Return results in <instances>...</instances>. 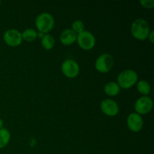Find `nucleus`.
Masks as SVG:
<instances>
[{
    "label": "nucleus",
    "mask_w": 154,
    "mask_h": 154,
    "mask_svg": "<svg viewBox=\"0 0 154 154\" xmlns=\"http://www.w3.org/2000/svg\"><path fill=\"white\" fill-rule=\"evenodd\" d=\"M150 32V26L143 18H137L131 25V33L137 40L144 41L148 38Z\"/></svg>",
    "instance_id": "nucleus-1"
},
{
    "label": "nucleus",
    "mask_w": 154,
    "mask_h": 154,
    "mask_svg": "<svg viewBox=\"0 0 154 154\" xmlns=\"http://www.w3.org/2000/svg\"><path fill=\"white\" fill-rule=\"evenodd\" d=\"M55 20L52 15L48 12H42L35 19V26L38 32L48 34L53 29Z\"/></svg>",
    "instance_id": "nucleus-2"
},
{
    "label": "nucleus",
    "mask_w": 154,
    "mask_h": 154,
    "mask_svg": "<svg viewBox=\"0 0 154 154\" xmlns=\"http://www.w3.org/2000/svg\"><path fill=\"white\" fill-rule=\"evenodd\" d=\"M138 75L132 69H126L120 72L117 76V84L120 88L126 90L135 85L138 81Z\"/></svg>",
    "instance_id": "nucleus-3"
},
{
    "label": "nucleus",
    "mask_w": 154,
    "mask_h": 154,
    "mask_svg": "<svg viewBox=\"0 0 154 154\" xmlns=\"http://www.w3.org/2000/svg\"><path fill=\"white\" fill-rule=\"evenodd\" d=\"M76 42L81 49L84 51H90L96 45V38L92 32L84 30L77 35Z\"/></svg>",
    "instance_id": "nucleus-4"
},
{
    "label": "nucleus",
    "mask_w": 154,
    "mask_h": 154,
    "mask_svg": "<svg viewBox=\"0 0 154 154\" xmlns=\"http://www.w3.org/2000/svg\"><path fill=\"white\" fill-rule=\"evenodd\" d=\"M114 66V58L109 54L99 56L95 62V68L100 73H108Z\"/></svg>",
    "instance_id": "nucleus-5"
},
{
    "label": "nucleus",
    "mask_w": 154,
    "mask_h": 154,
    "mask_svg": "<svg viewBox=\"0 0 154 154\" xmlns=\"http://www.w3.org/2000/svg\"><path fill=\"white\" fill-rule=\"evenodd\" d=\"M153 107V102L149 96H142L136 101L135 104V113L139 115H145L151 111Z\"/></svg>",
    "instance_id": "nucleus-6"
},
{
    "label": "nucleus",
    "mask_w": 154,
    "mask_h": 154,
    "mask_svg": "<svg viewBox=\"0 0 154 154\" xmlns=\"http://www.w3.org/2000/svg\"><path fill=\"white\" fill-rule=\"evenodd\" d=\"M61 70L66 78H75L79 75L80 67L76 61L69 59L63 62L61 66Z\"/></svg>",
    "instance_id": "nucleus-7"
},
{
    "label": "nucleus",
    "mask_w": 154,
    "mask_h": 154,
    "mask_svg": "<svg viewBox=\"0 0 154 154\" xmlns=\"http://www.w3.org/2000/svg\"><path fill=\"white\" fill-rule=\"evenodd\" d=\"M3 39L6 45L10 47H17L22 43V35L21 32L15 29H10L5 32Z\"/></svg>",
    "instance_id": "nucleus-8"
},
{
    "label": "nucleus",
    "mask_w": 154,
    "mask_h": 154,
    "mask_svg": "<svg viewBox=\"0 0 154 154\" xmlns=\"http://www.w3.org/2000/svg\"><path fill=\"white\" fill-rule=\"evenodd\" d=\"M102 113L108 117H115L120 111V108L117 102L111 99H104L100 105Z\"/></svg>",
    "instance_id": "nucleus-9"
},
{
    "label": "nucleus",
    "mask_w": 154,
    "mask_h": 154,
    "mask_svg": "<svg viewBox=\"0 0 154 154\" xmlns=\"http://www.w3.org/2000/svg\"><path fill=\"white\" fill-rule=\"evenodd\" d=\"M127 126L130 131L138 132L142 129L144 126V120L142 117L137 113H131L127 117Z\"/></svg>",
    "instance_id": "nucleus-10"
},
{
    "label": "nucleus",
    "mask_w": 154,
    "mask_h": 154,
    "mask_svg": "<svg viewBox=\"0 0 154 154\" xmlns=\"http://www.w3.org/2000/svg\"><path fill=\"white\" fill-rule=\"evenodd\" d=\"M78 35L72 29H66L62 32L60 36V40L63 45L69 46L72 45L76 42Z\"/></svg>",
    "instance_id": "nucleus-11"
},
{
    "label": "nucleus",
    "mask_w": 154,
    "mask_h": 154,
    "mask_svg": "<svg viewBox=\"0 0 154 154\" xmlns=\"http://www.w3.org/2000/svg\"><path fill=\"white\" fill-rule=\"evenodd\" d=\"M104 91L108 96H116L120 93V87L116 82H108L104 87Z\"/></svg>",
    "instance_id": "nucleus-12"
},
{
    "label": "nucleus",
    "mask_w": 154,
    "mask_h": 154,
    "mask_svg": "<svg viewBox=\"0 0 154 154\" xmlns=\"http://www.w3.org/2000/svg\"><path fill=\"white\" fill-rule=\"evenodd\" d=\"M42 45L45 50L47 51H50V50L53 49L55 46V38L54 36L51 35V34H45V35L42 37Z\"/></svg>",
    "instance_id": "nucleus-13"
},
{
    "label": "nucleus",
    "mask_w": 154,
    "mask_h": 154,
    "mask_svg": "<svg viewBox=\"0 0 154 154\" xmlns=\"http://www.w3.org/2000/svg\"><path fill=\"white\" fill-rule=\"evenodd\" d=\"M23 40L27 42H32L38 38V32L35 29L32 28L26 29L22 33Z\"/></svg>",
    "instance_id": "nucleus-14"
},
{
    "label": "nucleus",
    "mask_w": 154,
    "mask_h": 154,
    "mask_svg": "<svg viewBox=\"0 0 154 154\" xmlns=\"http://www.w3.org/2000/svg\"><path fill=\"white\" fill-rule=\"evenodd\" d=\"M11 139V133L5 128L0 129V149H2L8 145Z\"/></svg>",
    "instance_id": "nucleus-15"
},
{
    "label": "nucleus",
    "mask_w": 154,
    "mask_h": 154,
    "mask_svg": "<svg viewBox=\"0 0 154 154\" xmlns=\"http://www.w3.org/2000/svg\"><path fill=\"white\" fill-rule=\"evenodd\" d=\"M137 90L141 95L144 96H147L151 91V87L147 81L142 80L137 83Z\"/></svg>",
    "instance_id": "nucleus-16"
},
{
    "label": "nucleus",
    "mask_w": 154,
    "mask_h": 154,
    "mask_svg": "<svg viewBox=\"0 0 154 154\" xmlns=\"http://www.w3.org/2000/svg\"><path fill=\"white\" fill-rule=\"evenodd\" d=\"M72 29L73 30L77 35H78L85 30V25H84V22H83L82 20H75L72 23Z\"/></svg>",
    "instance_id": "nucleus-17"
},
{
    "label": "nucleus",
    "mask_w": 154,
    "mask_h": 154,
    "mask_svg": "<svg viewBox=\"0 0 154 154\" xmlns=\"http://www.w3.org/2000/svg\"><path fill=\"white\" fill-rule=\"evenodd\" d=\"M139 2L145 8L150 9L154 7V0H140Z\"/></svg>",
    "instance_id": "nucleus-18"
},
{
    "label": "nucleus",
    "mask_w": 154,
    "mask_h": 154,
    "mask_svg": "<svg viewBox=\"0 0 154 154\" xmlns=\"http://www.w3.org/2000/svg\"><path fill=\"white\" fill-rule=\"evenodd\" d=\"M147 38L149 39V41H150L151 43H153L154 42V32L152 30V31L150 32V33H149L148 35V38Z\"/></svg>",
    "instance_id": "nucleus-19"
},
{
    "label": "nucleus",
    "mask_w": 154,
    "mask_h": 154,
    "mask_svg": "<svg viewBox=\"0 0 154 154\" xmlns=\"http://www.w3.org/2000/svg\"><path fill=\"white\" fill-rule=\"evenodd\" d=\"M45 35V34L44 33H42V32H38V38H42V37Z\"/></svg>",
    "instance_id": "nucleus-20"
},
{
    "label": "nucleus",
    "mask_w": 154,
    "mask_h": 154,
    "mask_svg": "<svg viewBox=\"0 0 154 154\" xmlns=\"http://www.w3.org/2000/svg\"><path fill=\"white\" fill-rule=\"evenodd\" d=\"M3 124H4V123H3V120L0 118V129H1L2 128H3Z\"/></svg>",
    "instance_id": "nucleus-21"
},
{
    "label": "nucleus",
    "mask_w": 154,
    "mask_h": 154,
    "mask_svg": "<svg viewBox=\"0 0 154 154\" xmlns=\"http://www.w3.org/2000/svg\"><path fill=\"white\" fill-rule=\"evenodd\" d=\"M0 5H1V1H0Z\"/></svg>",
    "instance_id": "nucleus-22"
}]
</instances>
